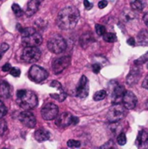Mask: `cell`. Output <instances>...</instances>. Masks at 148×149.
Wrapping results in <instances>:
<instances>
[{
	"instance_id": "6da1fadb",
	"label": "cell",
	"mask_w": 148,
	"mask_h": 149,
	"mask_svg": "<svg viewBox=\"0 0 148 149\" xmlns=\"http://www.w3.org/2000/svg\"><path fill=\"white\" fill-rule=\"evenodd\" d=\"M80 17V13L75 6L63 8L58 14L56 23L64 31H70L75 28Z\"/></svg>"
},
{
	"instance_id": "7a4b0ae2",
	"label": "cell",
	"mask_w": 148,
	"mask_h": 149,
	"mask_svg": "<svg viewBox=\"0 0 148 149\" xmlns=\"http://www.w3.org/2000/svg\"><path fill=\"white\" fill-rule=\"evenodd\" d=\"M17 102L18 106L24 110H31L38 106V97L31 92L27 90H18L17 92Z\"/></svg>"
},
{
	"instance_id": "3957f363",
	"label": "cell",
	"mask_w": 148,
	"mask_h": 149,
	"mask_svg": "<svg viewBox=\"0 0 148 149\" xmlns=\"http://www.w3.org/2000/svg\"><path fill=\"white\" fill-rule=\"evenodd\" d=\"M126 108L124 105L120 104H113L111 108L109 109L106 119L111 123H117L123 120L126 116Z\"/></svg>"
},
{
	"instance_id": "277c9868",
	"label": "cell",
	"mask_w": 148,
	"mask_h": 149,
	"mask_svg": "<svg viewBox=\"0 0 148 149\" xmlns=\"http://www.w3.org/2000/svg\"><path fill=\"white\" fill-rule=\"evenodd\" d=\"M66 42L64 39V38L60 35L55 34L51 36L48 42H47V47L50 50V52L58 54L63 52L66 49Z\"/></svg>"
},
{
	"instance_id": "5b68a950",
	"label": "cell",
	"mask_w": 148,
	"mask_h": 149,
	"mask_svg": "<svg viewBox=\"0 0 148 149\" xmlns=\"http://www.w3.org/2000/svg\"><path fill=\"white\" fill-rule=\"evenodd\" d=\"M41 57V51L38 46H25L23 50L21 58L24 62L32 64L39 60Z\"/></svg>"
},
{
	"instance_id": "8992f818",
	"label": "cell",
	"mask_w": 148,
	"mask_h": 149,
	"mask_svg": "<svg viewBox=\"0 0 148 149\" xmlns=\"http://www.w3.org/2000/svg\"><path fill=\"white\" fill-rule=\"evenodd\" d=\"M28 74L29 78L36 83H41L48 77L47 71L39 65H32L30 68Z\"/></svg>"
},
{
	"instance_id": "52a82bcc",
	"label": "cell",
	"mask_w": 148,
	"mask_h": 149,
	"mask_svg": "<svg viewBox=\"0 0 148 149\" xmlns=\"http://www.w3.org/2000/svg\"><path fill=\"white\" fill-rule=\"evenodd\" d=\"M113 86H109V90L112 98L113 104H120L123 100V96L125 94V87L119 85L116 81H112Z\"/></svg>"
},
{
	"instance_id": "ba28073f",
	"label": "cell",
	"mask_w": 148,
	"mask_h": 149,
	"mask_svg": "<svg viewBox=\"0 0 148 149\" xmlns=\"http://www.w3.org/2000/svg\"><path fill=\"white\" fill-rule=\"evenodd\" d=\"M71 64V58L69 56H65L61 58H57L52 61L51 68L55 74H59L65 71Z\"/></svg>"
},
{
	"instance_id": "9c48e42d",
	"label": "cell",
	"mask_w": 148,
	"mask_h": 149,
	"mask_svg": "<svg viewBox=\"0 0 148 149\" xmlns=\"http://www.w3.org/2000/svg\"><path fill=\"white\" fill-rule=\"evenodd\" d=\"M58 115V107L53 103L45 104L41 109V116L45 120H52Z\"/></svg>"
},
{
	"instance_id": "30bf717a",
	"label": "cell",
	"mask_w": 148,
	"mask_h": 149,
	"mask_svg": "<svg viewBox=\"0 0 148 149\" xmlns=\"http://www.w3.org/2000/svg\"><path fill=\"white\" fill-rule=\"evenodd\" d=\"M43 38L39 32L37 31L22 37V44L24 46H38L42 44Z\"/></svg>"
},
{
	"instance_id": "8fae6325",
	"label": "cell",
	"mask_w": 148,
	"mask_h": 149,
	"mask_svg": "<svg viewBox=\"0 0 148 149\" xmlns=\"http://www.w3.org/2000/svg\"><path fill=\"white\" fill-rule=\"evenodd\" d=\"M18 120L24 127H26L28 128H33V127H35V126L37 124V120H36L34 114L32 113L29 112V110H25V111L20 113V114L18 116Z\"/></svg>"
},
{
	"instance_id": "7c38bea8",
	"label": "cell",
	"mask_w": 148,
	"mask_h": 149,
	"mask_svg": "<svg viewBox=\"0 0 148 149\" xmlns=\"http://www.w3.org/2000/svg\"><path fill=\"white\" fill-rule=\"evenodd\" d=\"M76 93L77 96L80 99H85L89 94V81L86 76L83 75L77 86L76 88Z\"/></svg>"
},
{
	"instance_id": "4fadbf2b",
	"label": "cell",
	"mask_w": 148,
	"mask_h": 149,
	"mask_svg": "<svg viewBox=\"0 0 148 149\" xmlns=\"http://www.w3.org/2000/svg\"><path fill=\"white\" fill-rule=\"evenodd\" d=\"M141 77V72L140 70V66L134 65L133 67L130 70L128 75L126 76V84L130 86L136 85Z\"/></svg>"
},
{
	"instance_id": "5bb4252c",
	"label": "cell",
	"mask_w": 148,
	"mask_h": 149,
	"mask_svg": "<svg viewBox=\"0 0 148 149\" xmlns=\"http://www.w3.org/2000/svg\"><path fill=\"white\" fill-rule=\"evenodd\" d=\"M122 102H123L124 107L127 110H132V109L135 108V107L137 105V102H138V100H137L136 95L133 92H131V91H126L125 92V94L123 96Z\"/></svg>"
},
{
	"instance_id": "9a60e30c",
	"label": "cell",
	"mask_w": 148,
	"mask_h": 149,
	"mask_svg": "<svg viewBox=\"0 0 148 149\" xmlns=\"http://www.w3.org/2000/svg\"><path fill=\"white\" fill-rule=\"evenodd\" d=\"M72 120H73V116L71 113H62L57 116L55 124L57 127L60 128H65L69 127L71 124H72Z\"/></svg>"
},
{
	"instance_id": "2e32d148",
	"label": "cell",
	"mask_w": 148,
	"mask_h": 149,
	"mask_svg": "<svg viewBox=\"0 0 148 149\" xmlns=\"http://www.w3.org/2000/svg\"><path fill=\"white\" fill-rule=\"evenodd\" d=\"M50 86L52 87V88H55V89H57V90L58 91V93H51L50 96H51V98H53L54 100H57L59 101V102H63V101L66 99L67 95H66V93H65V91L63 90L62 85H61L58 81H57V80L51 81V84H50Z\"/></svg>"
},
{
	"instance_id": "e0dca14e",
	"label": "cell",
	"mask_w": 148,
	"mask_h": 149,
	"mask_svg": "<svg viewBox=\"0 0 148 149\" xmlns=\"http://www.w3.org/2000/svg\"><path fill=\"white\" fill-rule=\"evenodd\" d=\"M136 146L138 148H148V132L146 130H141L136 140Z\"/></svg>"
},
{
	"instance_id": "ac0fdd59",
	"label": "cell",
	"mask_w": 148,
	"mask_h": 149,
	"mask_svg": "<svg viewBox=\"0 0 148 149\" xmlns=\"http://www.w3.org/2000/svg\"><path fill=\"white\" fill-rule=\"evenodd\" d=\"M43 1L44 0H30L27 3V6H26V10H25L26 16L31 17L32 15H34L38 11V10Z\"/></svg>"
},
{
	"instance_id": "d6986e66",
	"label": "cell",
	"mask_w": 148,
	"mask_h": 149,
	"mask_svg": "<svg viewBox=\"0 0 148 149\" xmlns=\"http://www.w3.org/2000/svg\"><path fill=\"white\" fill-rule=\"evenodd\" d=\"M34 137L37 141L38 142H44L45 141H48L51 137V134L48 130L40 128L37 130L34 134Z\"/></svg>"
},
{
	"instance_id": "ffe728a7",
	"label": "cell",
	"mask_w": 148,
	"mask_h": 149,
	"mask_svg": "<svg viewBox=\"0 0 148 149\" xmlns=\"http://www.w3.org/2000/svg\"><path fill=\"white\" fill-rule=\"evenodd\" d=\"M94 41H95L94 40V38H93V36H92V34L91 32H85V33H84L80 37V39H79L80 45L84 49H86Z\"/></svg>"
},
{
	"instance_id": "44dd1931",
	"label": "cell",
	"mask_w": 148,
	"mask_h": 149,
	"mask_svg": "<svg viewBox=\"0 0 148 149\" xmlns=\"http://www.w3.org/2000/svg\"><path fill=\"white\" fill-rule=\"evenodd\" d=\"M10 96V86L7 82H0V98L8 99Z\"/></svg>"
},
{
	"instance_id": "7402d4cb",
	"label": "cell",
	"mask_w": 148,
	"mask_h": 149,
	"mask_svg": "<svg viewBox=\"0 0 148 149\" xmlns=\"http://www.w3.org/2000/svg\"><path fill=\"white\" fill-rule=\"evenodd\" d=\"M137 42L140 45H148V31L142 30L139 32L137 36Z\"/></svg>"
},
{
	"instance_id": "603a6c76",
	"label": "cell",
	"mask_w": 148,
	"mask_h": 149,
	"mask_svg": "<svg viewBox=\"0 0 148 149\" xmlns=\"http://www.w3.org/2000/svg\"><path fill=\"white\" fill-rule=\"evenodd\" d=\"M146 6V0H134L131 3V7L134 10H142Z\"/></svg>"
},
{
	"instance_id": "cb8c5ba5",
	"label": "cell",
	"mask_w": 148,
	"mask_h": 149,
	"mask_svg": "<svg viewBox=\"0 0 148 149\" xmlns=\"http://www.w3.org/2000/svg\"><path fill=\"white\" fill-rule=\"evenodd\" d=\"M103 38L106 42H108V43H113L117 41V36L112 32H107V33L106 32L103 36Z\"/></svg>"
},
{
	"instance_id": "d4e9b609",
	"label": "cell",
	"mask_w": 148,
	"mask_h": 149,
	"mask_svg": "<svg viewBox=\"0 0 148 149\" xmlns=\"http://www.w3.org/2000/svg\"><path fill=\"white\" fill-rule=\"evenodd\" d=\"M11 9H12L13 13L15 14V16H16L17 17H22V15L24 14L23 10L21 9V7H20L17 3H13L12 6H11Z\"/></svg>"
},
{
	"instance_id": "484cf974",
	"label": "cell",
	"mask_w": 148,
	"mask_h": 149,
	"mask_svg": "<svg viewBox=\"0 0 148 149\" xmlns=\"http://www.w3.org/2000/svg\"><path fill=\"white\" fill-rule=\"evenodd\" d=\"M106 91H105V90H100V91H99V92H97L95 94H94V96H93V100H95V101H99V100H104L106 97Z\"/></svg>"
},
{
	"instance_id": "4316f807",
	"label": "cell",
	"mask_w": 148,
	"mask_h": 149,
	"mask_svg": "<svg viewBox=\"0 0 148 149\" xmlns=\"http://www.w3.org/2000/svg\"><path fill=\"white\" fill-rule=\"evenodd\" d=\"M148 60V52L147 53H145L144 55H142L141 57H140L138 59H136V60H134V62H133V65H143V64H145V63H147Z\"/></svg>"
},
{
	"instance_id": "83f0119b",
	"label": "cell",
	"mask_w": 148,
	"mask_h": 149,
	"mask_svg": "<svg viewBox=\"0 0 148 149\" xmlns=\"http://www.w3.org/2000/svg\"><path fill=\"white\" fill-rule=\"evenodd\" d=\"M127 141V139H126V136L125 134H120L117 137V143L120 145V146H124Z\"/></svg>"
},
{
	"instance_id": "f1b7e54d",
	"label": "cell",
	"mask_w": 148,
	"mask_h": 149,
	"mask_svg": "<svg viewBox=\"0 0 148 149\" xmlns=\"http://www.w3.org/2000/svg\"><path fill=\"white\" fill-rule=\"evenodd\" d=\"M81 143L79 141H75V140H69L67 141V147L71 148H80Z\"/></svg>"
},
{
	"instance_id": "f546056e",
	"label": "cell",
	"mask_w": 148,
	"mask_h": 149,
	"mask_svg": "<svg viewBox=\"0 0 148 149\" xmlns=\"http://www.w3.org/2000/svg\"><path fill=\"white\" fill-rule=\"evenodd\" d=\"M95 30L99 36H104V34L106 33V27L102 24H97L95 25Z\"/></svg>"
},
{
	"instance_id": "4dcf8cb0",
	"label": "cell",
	"mask_w": 148,
	"mask_h": 149,
	"mask_svg": "<svg viewBox=\"0 0 148 149\" xmlns=\"http://www.w3.org/2000/svg\"><path fill=\"white\" fill-rule=\"evenodd\" d=\"M8 49H9V45L6 43H2L0 45V59L3 57V55L8 51Z\"/></svg>"
},
{
	"instance_id": "1f68e13d",
	"label": "cell",
	"mask_w": 148,
	"mask_h": 149,
	"mask_svg": "<svg viewBox=\"0 0 148 149\" xmlns=\"http://www.w3.org/2000/svg\"><path fill=\"white\" fill-rule=\"evenodd\" d=\"M7 113V109L4 106V104L3 103L2 100H0V119H2L3 117H4Z\"/></svg>"
},
{
	"instance_id": "d6a6232c",
	"label": "cell",
	"mask_w": 148,
	"mask_h": 149,
	"mask_svg": "<svg viewBox=\"0 0 148 149\" xmlns=\"http://www.w3.org/2000/svg\"><path fill=\"white\" fill-rule=\"evenodd\" d=\"M122 17L125 18V20H130V19H133V17H134V14H133L131 11H128V10H126V11H124V13H123V15H122Z\"/></svg>"
},
{
	"instance_id": "836d02e7",
	"label": "cell",
	"mask_w": 148,
	"mask_h": 149,
	"mask_svg": "<svg viewBox=\"0 0 148 149\" xmlns=\"http://www.w3.org/2000/svg\"><path fill=\"white\" fill-rule=\"evenodd\" d=\"M10 75H12L13 77H19L20 76V70L18 68H16V67H12L10 71Z\"/></svg>"
},
{
	"instance_id": "e575fe53",
	"label": "cell",
	"mask_w": 148,
	"mask_h": 149,
	"mask_svg": "<svg viewBox=\"0 0 148 149\" xmlns=\"http://www.w3.org/2000/svg\"><path fill=\"white\" fill-rule=\"evenodd\" d=\"M92 69L93 72L97 74V73H99V72H100V70H101V65H100L99 64H93V65H92Z\"/></svg>"
},
{
	"instance_id": "d590c367",
	"label": "cell",
	"mask_w": 148,
	"mask_h": 149,
	"mask_svg": "<svg viewBox=\"0 0 148 149\" xmlns=\"http://www.w3.org/2000/svg\"><path fill=\"white\" fill-rule=\"evenodd\" d=\"M6 129H7V125H6V123H5L3 120H1V121H0V134H3L6 131Z\"/></svg>"
},
{
	"instance_id": "8d00e7d4",
	"label": "cell",
	"mask_w": 148,
	"mask_h": 149,
	"mask_svg": "<svg viewBox=\"0 0 148 149\" xmlns=\"http://www.w3.org/2000/svg\"><path fill=\"white\" fill-rule=\"evenodd\" d=\"M107 4H108V2L106 0H101L100 2H99L98 6L99 9H104L107 6Z\"/></svg>"
},
{
	"instance_id": "74e56055",
	"label": "cell",
	"mask_w": 148,
	"mask_h": 149,
	"mask_svg": "<svg viewBox=\"0 0 148 149\" xmlns=\"http://www.w3.org/2000/svg\"><path fill=\"white\" fill-rule=\"evenodd\" d=\"M84 6H85V10H89L90 9H92V8L93 4H92V3H90L88 0H84Z\"/></svg>"
},
{
	"instance_id": "f35d334b",
	"label": "cell",
	"mask_w": 148,
	"mask_h": 149,
	"mask_svg": "<svg viewBox=\"0 0 148 149\" xmlns=\"http://www.w3.org/2000/svg\"><path fill=\"white\" fill-rule=\"evenodd\" d=\"M11 69V65L9 63H6L3 67H2V71L3 72H10Z\"/></svg>"
},
{
	"instance_id": "ab89813d",
	"label": "cell",
	"mask_w": 148,
	"mask_h": 149,
	"mask_svg": "<svg viewBox=\"0 0 148 149\" xmlns=\"http://www.w3.org/2000/svg\"><path fill=\"white\" fill-rule=\"evenodd\" d=\"M142 86H143L145 89H147L148 90V75L145 78V79H144V81H143V83H142Z\"/></svg>"
},
{
	"instance_id": "60d3db41",
	"label": "cell",
	"mask_w": 148,
	"mask_h": 149,
	"mask_svg": "<svg viewBox=\"0 0 148 149\" xmlns=\"http://www.w3.org/2000/svg\"><path fill=\"white\" fill-rule=\"evenodd\" d=\"M143 21H144L145 24L147 26L148 28V12L144 14V16H143Z\"/></svg>"
},
{
	"instance_id": "b9f144b4",
	"label": "cell",
	"mask_w": 148,
	"mask_h": 149,
	"mask_svg": "<svg viewBox=\"0 0 148 149\" xmlns=\"http://www.w3.org/2000/svg\"><path fill=\"white\" fill-rule=\"evenodd\" d=\"M127 44L128 45H135V39L133 38H128L127 39Z\"/></svg>"
},
{
	"instance_id": "7bdbcfd3",
	"label": "cell",
	"mask_w": 148,
	"mask_h": 149,
	"mask_svg": "<svg viewBox=\"0 0 148 149\" xmlns=\"http://www.w3.org/2000/svg\"><path fill=\"white\" fill-rule=\"evenodd\" d=\"M79 118H77V117H75V116H73V120H72V124L73 125H76V124H78L79 123Z\"/></svg>"
},
{
	"instance_id": "ee69618b",
	"label": "cell",
	"mask_w": 148,
	"mask_h": 149,
	"mask_svg": "<svg viewBox=\"0 0 148 149\" xmlns=\"http://www.w3.org/2000/svg\"><path fill=\"white\" fill-rule=\"evenodd\" d=\"M147 69H148V62H147Z\"/></svg>"
}]
</instances>
